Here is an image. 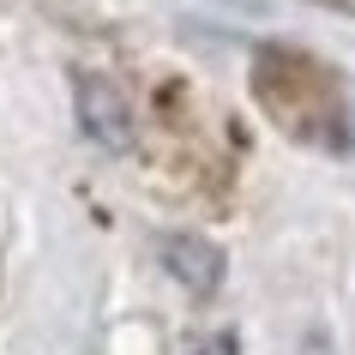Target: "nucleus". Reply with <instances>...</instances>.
Instances as JSON below:
<instances>
[{
    "label": "nucleus",
    "mask_w": 355,
    "mask_h": 355,
    "mask_svg": "<svg viewBox=\"0 0 355 355\" xmlns=\"http://www.w3.org/2000/svg\"><path fill=\"white\" fill-rule=\"evenodd\" d=\"M163 259H168V271L187 283V289H217V277H223V259H217V247H205V241H193V235H175V241L163 247Z\"/></svg>",
    "instance_id": "nucleus-2"
},
{
    "label": "nucleus",
    "mask_w": 355,
    "mask_h": 355,
    "mask_svg": "<svg viewBox=\"0 0 355 355\" xmlns=\"http://www.w3.org/2000/svg\"><path fill=\"white\" fill-rule=\"evenodd\" d=\"M73 96H78V127L91 132L96 145H109V150H127L132 145V109H127V96L114 91L109 78L78 73L73 78Z\"/></svg>",
    "instance_id": "nucleus-1"
},
{
    "label": "nucleus",
    "mask_w": 355,
    "mask_h": 355,
    "mask_svg": "<svg viewBox=\"0 0 355 355\" xmlns=\"http://www.w3.org/2000/svg\"><path fill=\"white\" fill-rule=\"evenodd\" d=\"M199 355H235V337H229V331H217V337H211V343H205Z\"/></svg>",
    "instance_id": "nucleus-3"
}]
</instances>
